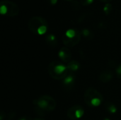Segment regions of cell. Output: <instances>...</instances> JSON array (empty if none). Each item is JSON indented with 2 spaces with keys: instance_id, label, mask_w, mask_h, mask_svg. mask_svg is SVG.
<instances>
[{
  "instance_id": "obj_23",
  "label": "cell",
  "mask_w": 121,
  "mask_h": 120,
  "mask_svg": "<svg viewBox=\"0 0 121 120\" xmlns=\"http://www.w3.org/2000/svg\"><path fill=\"white\" fill-rule=\"evenodd\" d=\"M67 1H70V0H67Z\"/></svg>"
},
{
  "instance_id": "obj_12",
  "label": "cell",
  "mask_w": 121,
  "mask_h": 120,
  "mask_svg": "<svg viewBox=\"0 0 121 120\" xmlns=\"http://www.w3.org/2000/svg\"><path fill=\"white\" fill-rule=\"evenodd\" d=\"M67 66L69 70V72L72 73V72H75L79 69L80 64L79 62L76 61V60H73V61H70L69 62H68L67 64Z\"/></svg>"
},
{
  "instance_id": "obj_22",
  "label": "cell",
  "mask_w": 121,
  "mask_h": 120,
  "mask_svg": "<svg viewBox=\"0 0 121 120\" xmlns=\"http://www.w3.org/2000/svg\"><path fill=\"white\" fill-rule=\"evenodd\" d=\"M103 120H110L109 118H108V117H105V118H104Z\"/></svg>"
},
{
  "instance_id": "obj_9",
  "label": "cell",
  "mask_w": 121,
  "mask_h": 120,
  "mask_svg": "<svg viewBox=\"0 0 121 120\" xmlns=\"http://www.w3.org/2000/svg\"><path fill=\"white\" fill-rule=\"evenodd\" d=\"M58 57L62 62L67 64L72 59V52L69 47H63L58 52Z\"/></svg>"
},
{
  "instance_id": "obj_7",
  "label": "cell",
  "mask_w": 121,
  "mask_h": 120,
  "mask_svg": "<svg viewBox=\"0 0 121 120\" xmlns=\"http://www.w3.org/2000/svg\"><path fill=\"white\" fill-rule=\"evenodd\" d=\"M84 109L81 105H73L68 109L67 115L70 120H77L84 116Z\"/></svg>"
},
{
  "instance_id": "obj_13",
  "label": "cell",
  "mask_w": 121,
  "mask_h": 120,
  "mask_svg": "<svg viewBox=\"0 0 121 120\" xmlns=\"http://www.w3.org/2000/svg\"><path fill=\"white\" fill-rule=\"evenodd\" d=\"M105 108L110 114H116L118 111L117 107L115 104H113L111 102H107L105 104Z\"/></svg>"
},
{
  "instance_id": "obj_17",
  "label": "cell",
  "mask_w": 121,
  "mask_h": 120,
  "mask_svg": "<svg viewBox=\"0 0 121 120\" xmlns=\"http://www.w3.org/2000/svg\"><path fill=\"white\" fill-rule=\"evenodd\" d=\"M116 75H117L118 78L121 80V63L117 66V68L116 69Z\"/></svg>"
},
{
  "instance_id": "obj_16",
  "label": "cell",
  "mask_w": 121,
  "mask_h": 120,
  "mask_svg": "<svg viewBox=\"0 0 121 120\" xmlns=\"http://www.w3.org/2000/svg\"><path fill=\"white\" fill-rule=\"evenodd\" d=\"M80 1L81 4L83 6H89L94 2V0H81Z\"/></svg>"
},
{
  "instance_id": "obj_5",
  "label": "cell",
  "mask_w": 121,
  "mask_h": 120,
  "mask_svg": "<svg viewBox=\"0 0 121 120\" xmlns=\"http://www.w3.org/2000/svg\"><path fill=\"white\" fill-rule=\"evenodd\" d=\"M81 37V31L77 29L70 28L68 29L63 35L62 42L67 47H72L79 42Z\"/></svg>"
},
{
  "instance_id": "obj_15",
  "label": "cell",
  "mask_w": 121,
  "mask_h": 120,
  "mask_svg": "<svg viewBox=\"0 0 121 120\" xmlns=\"http://www.w3.org/2000/svg\"><path fill=\"white\" fill-rule=\"evenodd\" d=\"M113 10V6L110 3H106L104 6V12L106 15H109Z\"/></svg>"
},
{
  "instance_id": "obj_2",
  "label": "cell",
  "mask_w": 121,
  "mask_h": 120,
  "mask_svg": "<svg viewBox=\"0 0 121 120\" xmlns=\"http://www.w3.org/2000/svg\"><path fill=\"white\" fill-rule=\"evenodd\" d=\"M48 71L50 76L55 80H63L69 74L67 65L59 61L50 62Z\"/></svg>"
},
{
  "instance_id": "obj_6",
  "label": "cell",
  "mask_w": 121,
  "mask_h": 120,
  "mask_svg": "<svg viewBox=\"0 0 121 120\" xmlns=\"http://www.w3.org/2000/svg\"><path fill=\"white\" fill-rule=\"evenodd\" d=\"M19 7L13 1L3 0L0 2V13L9 17H14L19 13Z\"/></svg>"
},
{
  "instance_id": "obj_3",
  "label": "cell",
  "mask_w": 121,
  "mask_h": 120,
  "mask_svg": "<svg viewBox=\"0 0 121 120\" xmlns=\"http://www.w3.org/2000/svg\"><path fill=\"white\" fill-rule=\"evenodd\" d=\"M28 27L33 34L43 35L48 31V23L45 18L40 16H34L29 20Z\"/></svg>"
},
{
  "instance_id": "obj_14",
  "label": "cell",
  "mask_w": 121,
  "mask_h": 120,
  "mask_svg": "<svg viewBox=\"0 0 121 120\" xmlns=\"http://www.w3.org/2000/svg\"><path fill=\"white\" fill-rule=\"evenodd\" d=\"M81 34H82V36H83L84 38H86L87 40H91L94 37L93 32L88 28H84L81 31Z\"/></svg>"
},
{
  "instance_id": "obj_1",
  "label": "cell",
  "mask_w": 121,
  "mask_h": 120,
  "mask_svg": "<svg viewBox=\"0 0 121 120\" xmlns=\"http://www.w3.org/2000/svg\"><path fill=\"white\" fill-rule=\"evenodd\" d=\"M35 111L39 115H44L47 112L53 111L57 106L55 100L50 95H41L33 101Z\"/></svg>"
},
{
  "instance_id": "obj_18",
  "label": "cell",
  "mask_w": 121,
  "mask_h": 120,
  "mask_svg": "<svg viewBox=\"0 0 121 120\" xmlns=\"http://www.w3.org/2000/svg\"><path fill=\"white\" fill-rule=\"evenodd\" d=\"M50 2L52 5H55L57 2V0H50Z\"/></svg>"
},
{
  "instance_id": "obj_8",
  "label": "cell",
  "mask_w": 121,
  "mask_h": 120,
  "mask_svg": "<svg viewBox=\"0 0 121 120\" xmlns=\"http://www.w3.org/2000/svg\"><path fill=\"white\" fill-rule=\"evenodd\" d=\"M75 81L76 78L75 76L72 73H69L62 81V87L66 91H71L74 88L75 85Z\"/></svg>"
},
{
  "instance_id": "obj_20",
  "label": "cell",
  "mask_w": 121,
  "mask_h": 120,
  "mask_svg": "<svg viewBox=\"0 0 121 120\" xmlns=\"http://www.w3.org/2000/svg\"><path fill=\"white\" fill-rule=\"evenodd\" d=\"M19 120H30V119L26 118V117H22V118L19 119Z\"/></svg>"
},
{
  "instance_id": "obj_11",
  "label": "cell",
  "mask_w": 121,
  "mask_h": 120,
  "mask_svg": "<svg viewBox=\"0 0 121 120\" xmlns=\"http://www.w3.org/2000/svg\"><path fill=\"white\" fill-rule=\"evenodd\" d=\"M45 42L48 44V45H49L51 47H55L57 45V37L54 34H52V33L48 34L45 37Z\"/></svg>"
},
{
  "instance_id": "obj_19",
  "label": "cell",
  "mask_w": 121,
  "mask_h": 120,
  "mask_svg": "<svg viewBox=\"0 0 121 120\" xmlns=\"http://www.w3.org/2000/svg\"><path fill=\"white\" fill-rule=\"evenodd\" d=\"M100 1H102V2H104V3H109L112 0H100Z\"/></svg>"
},
{
  "instance_id": "obj_21",
  "label": "cell",
  "mask_w": 121,
  "mask_h": 120,
  "mask_svg": "<svg viewBox=\"0 0 121 120\" xmlns=\"http://www.w3.org/2000/svg\"><path fill=\"white\" fill-rule=\"evenodd\" d=\"M45 120L41 119V118H36V119H34V120Z\"/></svg>"
},
{
  "instance_id": "obj_4",
  "label": "cell",
  "mask_w": 121,
  "mask_h": 120,
  "mask_svg": "<svg viewBox=\"0 0 121 120\" xmlns=\"http://www.w3.org/2000/svg\"><path fill=\"white\" fill-rule=\"evenodd\" d=\"M84 102L89 108H97L103 102L101 93L94 88H89L84 93Z\"/></svg>"
},
{
  "instance_id": "obj_10",
  "label": "cell",
  "mask_w": 121,
  "mask_h": 120,
  "mask_svg": "<svg viewBox=\"0 0 121 120\" xmlns=\"http://www.w3.org/2000/svg\"><path fill=\"white\" fill-rule=\"evenodd\" d=\"M113 78V72L111 69H105L99 74V80L102 83H108Z\"/></svg>"
}]
</instances>
